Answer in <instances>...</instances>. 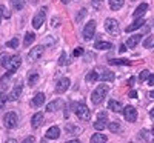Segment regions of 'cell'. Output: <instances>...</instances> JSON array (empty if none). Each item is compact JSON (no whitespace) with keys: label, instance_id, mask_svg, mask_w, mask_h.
Returning a JSON list of instances; mask_svg holds the SVG:
<instances>
[{"label":"cell","instance_id":"6da1fadb","mask_svg":"<svg viewBox=\"0 0 154 143\" xmlns=\"http://www.w3.org/2000/svg\"><path fill=\"white\" fill-rule=\"evenodd\" d=\"M108 91H109L108 85H99L91 94V102L94 103V105H100V103L103 102V99L106 97Z\"/></svg>","mask_w":154,"mask_h":143},{"label":"cell","instance_id":"7a4b0ae2","mask_svg":"<svg viewBox=\"0 0 154 143\" xmlns=\"http://www.w3.org/2000/svg\"><path fill=\"white\" fill-rule=\"evenodd\" d=\"M71 108H72L74 114L79 117V119L89 120V117H91V111H89V108L85 105V103H72Z\"/></svg>","mask_w":154,"mask_h":143},{"label":"cell","instance_id":"3957f363","mask_svg":"<svg viewBox=\"0 0 154 143\" xmlns=\"http://www.w3.org/2000/svg\"><path fill=\"white\" fill-rule=\"evenodd\" d=\"M105 29H106V32H109L111 35H119V34H120V25H119V22L116 20V19L108 17V19L105 20Z\"/></svg>","mask_w":154,"mask_h":143},{"label":"cell","instance_id":"277c9868","mask_svg":"<svg viewBox=\"0 0 154 143\" xmlns=\"http://www.w3.org/2000/svg\"><path fill=\"white\" fill-rule=\"evenodd\" d=\"M17 122H19V115H17V112H14V111H9V112H6V114L3 115V125H5V128H8V129L16 128V126H17Z\"/></svg>","mask_w":154,"mask_h":143},{"label":"cell","instance_id":"5b68a950","mask_svg":"<svg viewBox=\"0 0 154 143\" xmlns=\"http://www.w3.org/2000/svg\"><path fill=\"white\" fill-rule=\"evenodd\" d=\"M20 65H22V56H11L8 63H6V69H8V72L14 74L19 69Z\"/></svg>","mask_w":154,"mask_h":143},{"label":"cell","instance_id":"8992f818","mask_svg":"<svg viewBox=\"0 0 154 143\" xmlns=\"http://www.w3.org/2000/svg\"><path fill=\"white\" fill-rule=\"evenodd\" d=\"M106 126H108V114L106 111H100L97 114V122L94 123V128L97 131H103Z\"/></svg>","mask_w":154,"mask_h":143},{"label":"cell","instance_id":"52a82bcc","mask_svg":"<svg viewBox=\"0 0 154 143\" xmlns=\"http://www.w3.org/2000/svg\"><path fill=\"white\" fill-rule=\"evenodd\" d=\"M96 34V22L94 20H89L85 28H83V38H86V40H89V38H93Z\"/></svg>","mask_w":154,"mask_h":143},{"label":"cell","instance_id":"ba28073f","mask_svg":"<svg viewBox=\"0 0 154 143\" xmlns=\"http://www.w3.org/2000/svg\"><path fill=\"white\" fill-rule=\"evenodd\" d=\"M63 106H65V102H63L62 99H54L53 102L48 103L46 111H48V112H57V111H60Z\"/></svg>","mask_w":154,"mask_h":143},{"label":"cell","instance_id":"9c48e42d","mask_svg":"<svg viewBox=\"0 0 154 143\" xmlns=\"http://www.w3.org/2000/svg\"><path fill=\"white\" fill-rule=\"evenodd\" d=\"M123 115H125V119H126L128 122L133 123V122L137 120V109H136L134 106L128 105L126 108H123Z\"/></svg>","mask_w":154,"mask_h":143},{"label":"cell","instance_id":"30bf717a","mask_svg":"<svg viewBox=\"0 0 154 143\" xmlns=\"http://www.w3.org/2000/svg\"><path fill=\"white\" fill-rule=\"evenodd\" d=\"M45 20H46V16H45V9H42V11H38L37 14L32 17V26L35 28V29H38L42 26V25L45 23Z\"/></svg>","mask_w":154,"mask_h":143},{"label":"cell","instance_id":"8fae6325","mask_svg":"<svg viewBox=\"0 0 154 143\" xmlns=\"http://www.w3.org/2000/svg\"><path fill=\"white\" fill-rule=\"evenodd\" d=\"M69 85H71V80L68 79V77H62V79L57 82V85H56V93H59V94L65 93V91H68Z\"/></svg>","mask_w":154,"mask_h":143},{"label":"cell","instance_id":"7c38bea8","mask_svg":"<svg viewBox=\"0 0 154 143\" xmlns=\"http://www.w3.org/2000/svg\"><path fill=\"white\" fill-rule=\"evenodd\" d=\"M22 89H23V83H16V86L12 88V91H11V94L8 96V100H11V102H14V100H17L19 97H20V94H22Z\"/></svg>","mask_w":154,"mask_h":143},{"label":"cell","instance_id":"4fadbf2b","mask_svg":"<svg viewBox=\"0 0 154 143\" xmlns=\"http://www.w3.org/2000/svg\"><path fill=\"white\" fill-rule=\"evenodd\" d=\"M45 123V115L42 114V112H35L34 115H32V119H31V125H32V128H40L42 125Z\"/></svg>","mask_w":154,"mask_h":143},{"label":"cell","instance_id":"5bb4252c","mask_svg":"<svg viewBox=\"0 0 154 143\" xmlns=\"http://www.w3.org/2000/svg\"><path fill=\"white\" fill-rule=\"evenodd\" d=\"M43 51H45V48L40 45V46H35V48H32L31 51H29V60L31 62H35L37 59H40L42 57V54H43Z\"/></svg>","mask_w":154,"mask_h":143},{"label":"cell","instance_id":"9a60e30c","mask_svg":"<svg viewBox=\"0 0 154 143\" xmlns=\"http://www.w3.org/2000/svg\"><path fill=\"white\" fill-rule=\"evenodd\" d=\"M45 137L49 138V140H56V138H59V137H60V128H59V126H51L48 131H46Z\"/></svg>","mask_w":154,"mask_h":143},{"label":"cell","instance_id":"2e32d148","mask_svg":"<svg viewBox=\"0 0 154 143\" xmlns=\"http://www.w3.org/2000/svg\"><path fill=\"white\" fill-rule=\"evenodd\" d=\"M146 11H148V5H146V3H140V5L134 9L133 17H134V19H142V16L145 14Z\"/></svg>","mask_w":154,"mask_h":143},{"label":"cell","instance_id":"e0dca14e","mask_svg":"<svg viewBox=\"0 0 154 143\" xmlns=\"http://www.w3.org/2000/svg\"><path fill=\"white\" fill-rule=\"evenodd\" d=\"M45 103V94L43 93H37L34 96V99L31 100V106L32 108H37V106H42Z\"/></svg>","mask_w":154,"mask_h":143},{"label":"cell","instance_id":"ac0fdd59","mask_svg":"<svg viewBox=\"0 0 154 143\" xmlns=\"http://www.w3.org/2000/svg\"><path fill=\"white\" fill-rule=\"evenodd\" d=\"M140 40H142V34H136V35H131L130 38H128L126 45H128V48H136Z\"/></svg>","mask_w":154,"mask_h":143},{"label":"cell","instance_id":"d6986e66","mask_svg":"<svg viewBox=\"0 0 154 143\" xmlns=\"http://www.w3.org/2000/svg\"><path fill=\"white\" fill-rule=\"evenodd\" d=\"M65 132L69 134V135H77L80 132V128L77 125H72V123H66L65 125Z\"/></svg>","mask_w":154,"mask_h":143},{"label":"cell","instance_id":"ffe728a7","mask_svg":"<svg viewBox=\"0 0 154 143\" xmlns=\"http://www.w3.org/2000/svg\"><path fill=\"white\" fill-rule=\"evenodd\" d=\"M145 25V20L143 19H137V20H134L130 26L126 28V32H131V31H136V29H139L140 26H143Z\"/></svg>","mask_w":154,"mask_h":143},{"label":"cell","instance_id":"44dd1931","mask_svg":"<svg viewBox=\"0 0 154 143\" xmlns=\"http://www.w3.org/2000/svg\"><path fill=\"white\" fill-rule=\"evenodd\" d=\"M108 141V137L102 132H97L91 137V143H106Z\"/></svg>","mask_w":154,"mask_h":143},{"label":"cell","instance_id":"7402d4cb","mask_svg":"<svg viewBox=\"0 0 154 143\" xmlns=\"http://www.w3.org/2000/svg\"><path fill=\"white\" fill-rule=\"evenodd\" d=\"M108 108H109L111 111H114V112H120V111H123L122 105H120L117 100H109V102H108Z\"/></svg>","mask_w":154,"mask_h":143},{"label":"cell","instance_id":"603a6c76","mask_svg":"<svg viewBox=\"0 0 154 143\" xmlns=\"http://www.w3.org/2000/svg\"><path fill=\"white\" fill-rule=\"evenodd\" d=\"M96 49H111L112 48V43L111 42H105V40H97L96 45H94Z\"/></svg>","mask_w":154,"mask_h":143},{"label":"cell","instance_id":"cb8c5ba5","mask_svg":"<svg viewBox=\"0 0 154 143\" xmlns=\"http://www.w3.org/2000/svg\"><path fill=\"white\" fill-rule=\"evenodd\" d=\"M85 80L88 82V83H94V82H97L99 80V74L93 69V71H89L86 75H85Z\"/></svg>","mask_w":154,"mask_h":143},{"label":"cell","instance_id":"d4e9b609","mask_svg":"<svg viewBox=\"0 0 154 143\" xmlns=\"http://www.w3.org/2000/svg\"><path fill=\"white\" fill-rule=\"evenodd\" d=\"M100 79H102V82H114L116 75H114L112 71H105V72H102Z\"/></svg>","mask_w":154,"mask_h":143},{"label":"cell","instance_id":"484cf974","mask_svg":"<svg viewBox=\"0 0 154 143\" xmlns=\"http://www.w3.org/2000/svg\"><path fill=\"white\" fill-rule=\"evenodd\" d=\"M123 2H125V0H109V9L119 11L123 6Z\"/></svg>","mask_w":154,"mask_h":143},{"label":"cell","instance_id":"4316f807","mask_svg":"<svg viewBox=\"0 0 154 143\" xmlns=\"http://www.w3.org/2000/svg\"><path fill=\"white\" fill-rule=\"evenodd\" d=\"M34 40H35V34H34V32H28L26 35H25V38H23V45L28 48L29 45H32Z\"/></svg>","mask_w":154,"mask_h":143},{"label":"cell","instance_id":"83f0119b","mask_svg":"<svg viewBox=\"0 0 154 143\" xmlns=\"http://www.w3.org/2000/svg\"><path fill=\"white\" fill-rule=\"evenodd\" d=\"M0 17L3 19H11V9L5 5H0Z\"/></svg>","mask_w":154,"mask_h":143},{"label":"cell","instance_id":"f1b7e54d","mask_svg":"<svg viewBox=\"0 0 154 143\" xmlns=\"http://www.w3.org/2000/svg\"><path fill=\"white\" fill-rule=\"evenodd\" d=\"M11 6L17 11H20L25 8V0H11Z\"/></svg>","mask_w":154,"mask_h":143},{"label":"cell","instance_id":"f546056e","mask_svg":"<svg viewBox=\"0 0 154 143\" xmlns=\"http://www.w3.org/2000/svg\"><path fill=\"white\" fill-rule=\"evenodd\" d=\"M108 63L109 65H130V60H126V59H109Z\"/></svg>","mask_w":154,"mask_h":143},{"label":"cell","instance_id":"4dcf8cb0","mask_svg":"<svg viewBox=\"0 0 154 143\" xmlns=\"http://www.w3.org/2000/svg\"><path fill=\"white\" fill-rule=\"evenodd\" d=\"M12 74L11 72H6L2 79H0V89H5V86L8 85V80H9V77H11Z\"/></svg>","mask_w":154,"mask_h":143},{"label":"cell","instance_id":"1f68e13d","mask_svg":"<svg viewBox=\"0 0 154 143\" xmlns=\"http://www.w3.org/2000/svg\"><path fill=\"white\" fill-rule=\"evenodd\" d=\"M108 129H109L111 132H119L120 131V123L119 122H112V123L108 125Z\"/></svg>","mask_w":154,"mask_h":143},{"label":"cell","instance_id":"d6a6232c","mask_svg":"<svg viewBox=\"0 0 154 143\" xmlns=\"http://www.w3.org/2000/svg\"><path fill=\"white\" fill-rule=\"evenodd\" d=\"M68 63H69V59H68L66 53H62L60 54V59H59V65H60V66H63V65H68Z\"/></svg>","mask_w":154,"mask_h":143},{"label":"cell","instance_id":"836d02e7","mask_svg":"<svg viewBox=\"0 0 154 143\" xmlns=\"http://www.w3.org/2000/svg\"><path fill=\"white\" fill-rule=\"evenodd\" d=\"M149 74H151V72H149L148 69H143L142 72L139 74V82H145V80H148V77H149Z\"/></svg>","mask_w":154,"mask_h":143},{"label":"cell","instance_id":"e575fe53","mask_svg":"<svg viewBox=\"0 0 154 143\" xmlns=\"http://www.w3.org/2000/svg\"><path fill=\"white\" fill-rule=\"evenodd\" d=\"M6 46H8V48H17V46H19V38H17V37L11 38L9 42H6Z\"/></svg>","mask_w":154,"mask_h":143},{"label":"cell","instance_id":"d590c367","mask_svg":"<svg viewBox=\"0 0 154 143\" xmlns=\"http://www.w3.org/2000/svg\"><path fill=\"white\" fill-rule=\"evenodd\" d=\"M9 57H11V56H8L6 53H2V54H0V65H3V66H6V63H8Z\"/></svg>","mask_w":154,"mask_h":143},{"label":"cell","instance_id":"8d00e7d4","mask_svg":"<svg viewBox=\"0 0 154 143\" xmlns=\"http://www.w3.org/2000/svg\"><path fill=\"white\" fill-rule=\"evenodd\" d=\"M152 43H154V37H152V35H148V37L145 38V42H143V46H145V48H151Z\"/></svg>","mask_w":154,"mask_h":143},{"label":"cell","instance_id":"74e56055","mask_svg":"<svg viewBox=\"0 0 154 143\" xmlns=\"http://www.w3.org/2000/svg\"><path fill=\"white\" fill-rule=\"evenodd\" d=\"M37 80H38V75H37V74H32V75H29V79H28V83H29V86H34V85L37 83Z\"/></svg>","mask_w":154,"mask_h":143},{"label":"cell","instance_id":"f35d334b","mask_svg":"<svg viewBox=\"0 0 154 143\" xmlns=\"http://www.w3.org/2000/svg\"><path fill=\"white\" fill-rule=\"evenodd\" d=\"M6 102H8V96L5 93H0V106H3Z\"/></svg>","mask_w":154,"mask_h":143},{"label":"cell","instance_id":"ab89813d","mask_svg":"<svg viewBox=\"0 0 154 143\" xmlns=\"http://www.w3.org/2000/svg\"><path fill=\"white\" fill-rule=\"evenodd\" d=\"M85 16H86V8H82V11L79 12V14H77V19H75V20H77V22H80Z\"/></svg>","mask_w":154,"mask_h":143},{"label":"cell","instance_id":"60d3db41","mask_svg":"<svg viewBox=\"0 0 154 143\" xmlns=\"http://www.w3.org/2000/svg\"><path fill=\"white\" fill-rule=\"evenodd\" d=\"M102 3H103V0H93V6L96 9H100L102 8Z\"/></svg>","mask_w":154,"mask_h":143},{"label":"cell","instance_id":"b9f144b4","mask_svg":"<svg viewBox=\"0 0 154 143\" xmlns=\"http://www.w3.org/2000/svg\"><path fill=\"white\" fill-rule=\"evenodd\" d=\"M22 143H35V138H34L32 135H29V137H26V138H25Z\"/></svg>","mask_w":154,"mask_h":143},{"label":"cell","instance_id":"7bdbcfd3","mask_svg":"<svg viewBox=\"0 0 154 143\" xmlns=\"http://www.w3.org/2000/svg\"><path fill=\"white\" fill-rule=\"evenodd\" d=\"M82 54H83V49H82V48H75V49H74V56H75V57H79V56H82Z\"/></svg>","mask_w":154,"mask_h":143},{"label":"cell","instance_id":"ee69618b","mask_svg":"<svg viewBox=\"0 0 154 143\" xmlns=\"http://www.w3.org/2000/svg\"><path fill=\"white\" fill-rule=\"evenodd\" d=\"M149 86H154V74H149V77H148V82H146Z\"/></svg>","mask_w":154,"mask_h":143},{"label":"cell","instance_id":"f6af8a7d","mask_svg":"<svg viewBox=\"0 0 154 143\" xmlns=\"http://www.w3.org/2000/svg\"><path fill=\"white\" fill-rule=\"evenodd\" d=\"M128 96H130L131 99H136L137 97V93H136V91H130V94H128Z\"/></svg>","mask_w":154,"mask_h":143},{"label":"cell","instance_id":"bcb514c9","mask_svg":"<svg viewBox=\"0 0 154 143\" xmlns=\"http://www.w3.org/2000/svg\"><path fill=\"white\" fill-rule=\"evenodd\" d=\"M134 80H136V79H134V77H131V79H130V80H128V86H133V85H134Z\"/></svg>","mask_w":154,"mask_h":143},{"label":"cell","instance_id":"7dc6e473","mask_svg":"<svg viewBox=\"0 0 154 143\" xmlns=\"http://www.w3.org/2000/svg\"><path fill=\"white\" fill-rule=\"evenodd\" d=\"M6 143H17V140H16V138H8Z\"/></svg>","mask_w":154,"mask_h":143},{"label":"cell","instance_id":"c3c4849f","mask_svg":"<svg viewBox=\"0 0 154 143\" xmlns=\"http://www.w3.org/2000/svg\"><path fill=\"white\" fill-rule=\"evenodd\" d=\"M66 143H82V141H79V140H69V141H66Z\"/></svg>","mask_w":154,"mask_h":143},{"label":"cell","instance_id":"681fc988","mask_svg":"<svg viewBox=\"0 0 154 143\" xmlns=\"http://www.w3.org/2000/svg\"><path fill=\"white\" fill-rule=\"evenodd\" d=\"M149 115H151L152 119H154V109H151V111H149Z\"/></svg>","mask_w":154,"mask_h":143},{"label":"cell","instance_id":"f907efd6","mask_svg":"<svg viewBox=\"0 0 154 143\" xmlns=\"http://www.w3.org/2000/svg\"><path fill=\"white\" fill-rule=\"evenodd\" d=\"M149 97H151V99H154V91H151V93H149Z\"/></svg>","mask_w":154,"mask_h":143},{"label":"cell","instance_id":"816d5d0a","mask_svg":"<svg viewBox=\"0 0 154 143\" xmlns=\"http://www.w3.org/2000/svg\"><path fill=\"white\" fill-rule=\"evenodd\" d=\"M62 2H63V3H68V2H69V0H62Z\"/></svg>","mask_w":154,"mask_h":143},{"label":"cell","instance_id":"f5cc1de1","mask_svg":"<svg viewBox=\"0 0 154 143\" xmlns=\"http://www.w3.org/2000/svg\"><path fill=\"white\" fill-rule=\"evenodd\" d=\"M152 134H154V128H152Z\"/></svg>","mask_w":154,"mask_h":143},{"label":"cell","instance_id":"db71d44e","mask_svg":"<svg viewBox=\"0 0 154 143\" xmlns=\"http://www.w3.org/2000/svg\"><path fill=\"white\" fill-rule=\"evenodd\" d=\"M131 2H136V0H131Z\"/></svg>","mask_w":154,"mask_h":143}]
</instances>
